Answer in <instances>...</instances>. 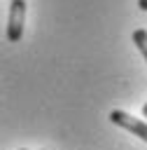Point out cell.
I'll use <instances>...</instances> for the list:
<instances>
[{
  "mask_svg": "<svg viewBox=\"0 0 147 150\" xmlns=\"http://www.w3.org/2000/svg\"><path fill=\"white\" fill-rule=\"evenodd\" d=\"M138 7H140V9H145V12H147V0H138Z\"/></svg>",
  "mask_w": 147,
  "mask_h": 150,
  "instance_id": "277c9868",
  "label": "cell"
},
{
  "mask_svg": "<svg viewBox=\"0 0 147 150\" xmlns=\"http://www.w3.org/2000/svg\"><path fill=\"white\" fill-rule=\"evenodd\" d=\"M110 122L121 127V129H126V131H131L133 136H138V138H142L147 143V122L145 120H138V117L128 115L126 110H112L110 112Z\"/></svg>",
  "mask_w": 147,
  "mask_h": 150,
  "instance_id": "7a4b0ae2",
  "label": "cell"
},
{
  "mask_svg": "<svg viewBox=\"0 0 147 150\" xmlns=\"http://www.w3.org/2000/svg\"><path fill=\"white\" fill-rule=\"evenodd\" d=\"M133 42H135V47L140 49V54H142L145 61H147V30H145V28H135V30H133Z\"/></svg>",
  "mask_w": 147,
  "mask_h": 150,
  "instance_id": "3957f363",
  "label": "cell"
},
{
  "mask_svg": "<svg viewBox=\"0 0 147 150\" xmlns=\"http://www.w3.org/2000/svg\"><path fill=\"white\" fill-rule=\"evenodd\" d=\"M26 21V0H9V16H7V40L19 42L23 35Z\"/></svg>",
  "mask_w": 147,
  "mask_h": 150,
  "instance_id": "6da1fadb",
  "label": "cell"
},
{
  "mask_svg": "<svg viewBox=\"0 0 147 150\" xmlns=\"http://www.w3.org/2000/svg\"><path fill=\"white\" fill-rule=\"evenodd\" d=\"M21 150H26V148H21Z\"/></svg>",
  "mask_w": 147,
  "mask_h": 150,
  "instance_id": "8992f818",
  "label": "cell"
},
{
  "mask_svg": "<svg viewBox=\"0 0 147 150\" xmlns=\"http://www.w3.org/2000/svg\"><path fill=\"white\" fill-rule=\"evenodd\" d=\"M142 117H145V120H147V103H145V105H142Z\"/></svg>",
  "mask_w": 147,
  "mask_h": 150,
  "instance_id": "5b68a950",
  "label": "cell"
}]
</instances>
